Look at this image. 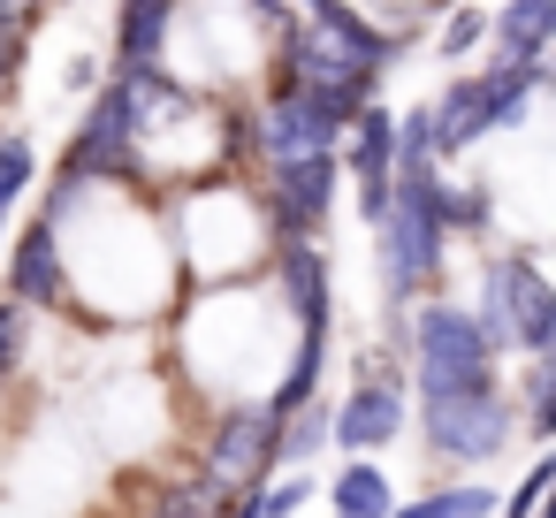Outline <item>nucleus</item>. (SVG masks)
<instances>
[{
	"label": "nucleus",
	"instance_id": "obj_1",
	"mask_svg": "<svg viewBox=\"0 0 556 518\" xmlns=\"http://www.w3.org/2000/svg\"><path fill=\"white\" fill-rule=\"evenodd\" d=\"M412 396L419 450L434 457L442 480H480V465L510 457V442L526 434L518 389L503 374H412Z\"/></svg>",
	"mask_w": 556,
	"mask_h": 518
},
{
	"label": "nucleus",
	"instance_id": "obj_2",
	"mask_svg": "<svg viewBox=\"0 0 556 518\" xmlns=\"http://www.w3.org/2000/svg\"><path fill=\"white\" fill-rule=\"evenodd\" d=\"M442 176H396V206L374 229V267H381L389 320H404L419 298H442V275H450V229H442V206H434Z\"/></svg>",
	"mask_w": 556,
	"mask_h": 518
},
{
	"label": "nucleus",
	"instance_id": "obj_3",
	"mask_svg": "<svg viewBox=\"0 0 556 518\" xmlns=\"http://www.w3.org/2000/svg\"><path fill=\"white\" fill-rule=\"evenodd\" d=\"M389 343L412 358V374H503L510 358V336L465 298H419Z\"/></svg>",
	"mask_w": 556,
	"mask_h": 518
},
{
	"label": "nucleus",
	"instance_id": "obj_4",
	"mask_svg": "<svg viewBox=\"0 0 556 518\" xmlns=\"http://www.w3.org/2000/svg\"><path fill=\"white\" fill-rule=\"evenodd\" d=\"M275 472H282V419L267 412V396H222L199 434V480H214L237 503L260 495Z\"/></svg>",
	"mask_w": 556,
	"mask_h": 518
},
{
	"label": "nucleus",
	"instance_id": "obj_5",
	"mask_svg": "<svg viewBox=\"0 0 556 518\" xmlns=\"http://www.w3.org/2000/svg\"><path fill=\"white\" fill-rule=\"evenodd\" d=\"M62 168L85 184H108V191H146V146H138V108H130L123 77H108L85 100L70 146H62Z\"/></svg>",
	"mask_w": 556,
	"mask_h": 518
},
{
	"label": "nucleus",
	"instance_id": "obj_6",
	"mask_svg": "<svg viewBox=\"0 0 556 518\" xmlns=\"http://www.w3.org/2000/svg\"><path fill=\"white\" fill-rule=\"evenodd\" d=\"M480 313L510 336L518 358H548V336H556V275L526 244L488 252L480 260Z\"/></svg>",
	"mask_w": 556,
	"mask_h": 518
},
{
	"label": "nucleus",
	"instance_id": "obj_7",
	"mask_svg": "<svg viewBox=\"0 0 556 518\" xmlns=\"http://www.w3.org/2000/svg\"><path fill=\"white\" fill-rule=\"evenodd\" d=\"M351 138V123H336L320 100H305L298 85H275L252 100V168L275 176V168H305V161H336Z\"/></svg>",
	"mask_w": 556,
	"mask_h": 518
},
{
	"label": "nucleus",
	"instance_id": "obj_8",
	"mask_svg": "<svg viewBox=\"0 0 556 518\" xmlns=\"http://www.w3.org/2000/svg\"><path fill=\"white\" fill-rule=\"evenodd\" d=\"M0 290H9L16 305H31V313H77L85 298H77V275H70V244H62V229L54 222H24L16 229V244H9V267H0Z\"/></svg>",
	"mask_w": 556,
	"mask_h": 518
},
{
	"label": "nucleus",
	"instance_id": "obj_9",
	"mask_svg": "<svg viewBox=\"0 0 556 518\" xmlns=\"http://www.w3.org/2000/svg\"><path fill=\"white\" fill-rule=\"evenodd\" d=\"M267 275H275V298H282L290 343H298V336H336V267H328V252H320L313 237L275 244Z\"/></svg>",
	"mask_w": 556,
	"mask_h": 518
},
{
	"label": "nucleus",
	"instance_id": "obj_10",
	"mask_svg": "<svg viewBox=\"0 0 556 518\" xmlns=\"http://www.w3.org/2000/svg\"><path fill=\"white\" fill-rule=\"evenodd\" d=\"M336 191H343V153H336V161H305V168L260 176V206H267V222H275L282 244H290V237H313V244H320V229L336 222Z\"/></svg>",
	"mask_w": 556,
	"mask_h": 518
},
{
	"label": "nucleus",
	"instance_id": "obj_11",
	"mask_svg": "<svg viewBox=\"0 0 556 518\" xmlns=\"http://www.w3.org/2000/svg\"><path fill=\"white\" fill-rule=\"evenodd\" d=\"M434 130H442V161H465V153H480V138H495L488 70H450L434 85Z\"/></svg>",
	"mask_w": 556,
	"mask_h": 518
},
{
	"label": "nucleus",
	"instance_id": "obj_12",
	"mask_svg": "<svg viewBox=\"0 0 556 518\" xmlns=\"http://www.w3.org/2000/svg\"><path fill=\"white\" fill-rule=\"evenodd\" d=\"M488 62H556V0H503Z\"/></svg>",
	"mask_w": 556,
	"mask_h": 518
},
{
	"label": "nucleus",
	"instance_id": "obj_13",
	"mask_svg": "<svg viewBox=\"0 0 556 518\" xmlns=\"http://www.w3.org/2000/svg\"><path fill=\"white\" fill-rule=\"evenodd\" d=\"M396 480H389V465L381 457H343L336 465V480H328V510L336 518H396Z\"/></svg>",
	"mask_w": 556,
	"mask_h": 518
},
{
	"label": "nucleus",
	"instance_id": "obj_14",
	"mask_svg": "<svg viewBox=\"0 0 556 518\" xmlns=\"http://www.w3.org/2000/svg\"><path fill=\"white\" fill-rule=\"evenodd\" d=\"M495 510H503V495L488 480H434L396 503V518H495Z\"/></svg>",
	"mask_w": 556,
	"mask_h": 518
},
{
	"label": "nucleus",
	"instance_id": "obj_15",
	"mask_svg": "<svg viewBox=\"0 0 556 518\" xmlns=\"http://www.w3.org/2000/svg\"><path fill=\"white\" fill-rule=\"evenodd\" d=\"M442 229L450 237H488L495 229V184L480 176V184H457V176H442Z\"/></svg>",
	"mask_w": 556,
	"mask_h": 518
},
{
	"label": "nucleus",
	"instance_id": "obj_16",
	"mask_svg": "<svg viewBox=\"0 0 556 518\" xmlns=\"http://www.w3.org/2000/svg\"><path fill=\"white\" fill-rule=\"evenodd\" d=\"M488 39H495V9L465 0V9H450V16H442V31H434V54H442L450 70H465V62H472Z\"/></svg>",
	"mask_w": 556,
	"mask_h": 518
},
{
	"label": "nucleus",
	"instance_id": "obj_17",
	"mask_svg": "<svg viewBox=\"0 0 556 518\" xmlns=\"http://www.w3.org/2000/svg\"><path fill=\"white\" fill-rule=\"evenodd\" d=\"M320 450H336V396L298 412V419H282V472H305Z\"/></svg>",
	"mask_w": 556,
	"mask_h": 518
},
{
	"label": "nucleus",
	"instance_id": "obj_18",
	"mask_svg": "<svg viewBox=\"0 0 556 518\" xmlns=\"http://www.w3.org/2000/svg\"><path fill=\"white\" fill-rule=\"evenodd\" d=\"M510 389H518L526 434H533V442H556V358H526V374H518Z\"/></svg>",
	"mask_w": 556,
	"mask_h": 518
},
{
	"label": "nucleus",
	"instance_id": "obj_19",
	"mask_svg": "<svg viewBox=\"0 0 556 518\" xmlns=\"http://www.w3.org/2000/svg\"><path fill=\"white\" fill-rule=\"evenodd\" d=\"M39 184V146L24 130H0V214H16V199Z\"/></svg>",
	"mask_w": 556,
	"mask_h": 518
},
{
	"label": "nucleus",
	"instance_id": "obj_20",
	"mask_svg": "<svg viewBox=\"0 0 556 518\" xmlns=\"http://www.w3.org/2000/svg\"><path fill=\"white\" fill-rule=\"evenodd\" d=\"M548 488H556V450H541V457H533V465L503 488V510H495V518H541Z\"/></svg>",
	"mask_w": 556,
	"mask_h": 518
},
{
	"label": "nucleus",
	"instance_id": "obj_21",
	"mask_svg": "<svg viewBox=\"0 0 556 518\" xmlns=\"http://www.w3.org/2000/svg\"><path fill=\"white\" fill-rule=\"evenodd\" d=\"M24 358H31V305H16L0 290V381H16Z\"/></svg>",
	"mask_w": 556,
	"mask_h": 518
},
{
	"label": "nucleus",
	"instance_id": "obj_22",
	"mask_svg": "<svg viewBox=\"0 0 556 518\" xmlns=\"http://www.w3.org/2000/svg\"><path fill=\"white\" fill-rule=\"evenodd\" d=\"M305 503H313V472H275L260 488V518H298Z\"/></svg>",
	"mask_w": 556,
	"mask_h": 518
},
{
	"label": "nucleus",
	"instance_id": "obj_23",
	"mask_svg": "<svg viewBox=\"0 0 556 518\" xmlns=\"http://www.w3.org/2000/svg\"><path fill=\"white\" fill-rule=\"evenodd\" d=\"M47 9H54V0H0V31H24V39H31Z\"/></svg>",
	"mask_w": 556,
	"mask_h": 518
},
{
	"label": "nucleus",
	"instance_id": "obj_24",
	"mask_svg": "<svg viewBox=\"0 0 556 518\" xmlns=\"http://www.w3.org/2000/svg\"><path fill=\"white\" fill-rule=\"evenodd\" d=\"M24 54H31V39H24V31H0V92H16V77H24Z\"/></svg>",
	"mask_w": 556,
	"mask_h": 518
},
{
	"label": "nucleus",
	"instance_id": "obj_25",
	"mask_svg": "<svg viewBox=\"0 0 556 518\" xmlns=\"http://www.w3.org/2000/svg\"><path fill=\"white\" fill-rule=\"evenodd\" d=\"M100 85H108V77H100V54H77V62H70V92H85V100H92Z\"/></svg>",
	"mask_w": 556,
	"mask_h": 518
},
{
	"label": "nucleus",
	"instance_id": "obj_26",
	"mask_svg": "<svg viewBox=\"0 0 556 518\" xmlns=\"http://www.w3.org/2000/svg\"><path fill=\"white\" fill-rule=\"evenodd\" d=\"M244 9H252V24H260L267 39H275V31L290 24V0H244Z\"/></svg>",
	"mask_w": 556,
	"mask_h": 518
},
{
	"label": "nucleus",
	"instance_id": "obj_27",
	"mask_svg": "<svg viewBox=\"0 0 556 518\" xmlns=\"http://www.w3.org/2000/svg\"><path fill=\"white\" fill-rule=\"evenodd\" d=\"M229 518H260V495H237V503H229Z\"/></svg>",
	"mask_w": 556,
	"mask_h": 518
},
{
	"label": "nucleus",
	"instance_id": "obj_28",
	"mask_svg": "<svg viewBox=\"0 0 556 518\" xmlns=\"http://www.w3.org/2000/svg\"><path fill=\"white\" fill-rule=\"evenodd\" d=\"M9 244H16V237H9V214H0V267H9Z\"/></svg>",
	"mask_w": 556,
	"mask_h": 518
},
{
	"label": "nucleus",
	"instance_id": "obj_29",
	"mask_svg": "<svg viewBox=\"0 0 556 518\" xmlns=\"http://www.w3.org/2000/svg\"><path fill=\"white\" fill-rule=\"evenodd\" d=\"M541 518H556V488H548V503H541Z\"/></svg>",
	"mask_w": 556,
	"mask_h": 518
},
{
	"label": "nucleus",
	"instance_id": "obj_30",
	"mask_svg": "<svg viewBox=\"0 0 556 518\" xmlns=\"http://www.w3.org/2000/svg\"><path fill=\"white\" fill-rule=\"evenodd\" d=\"M9 389H16V381H0V404H9Z\"/></svg>",
	"mask_w": 556,
	"mask_h": 518
},
{
	"label": "nucleus",
	"instance_id": "obj_31",
	"mask_svg": "<svg viewBox=\"0 0 556 518\" xmlns=\"http://www.w3.org/2000/svg\"><path fill=\"white\" fill-rule=\"evenodd\" d=\"M548 358H556V336H548Z\"/></svg>",
	"mask_w": 556,
	"mask_h": 518
},
{
	"label": "nucleus",
	"instance_id": "obj_32",
	"mask_svg": "<svg viewBox=\"0 0 556 518\" xmlns=\"http://www.w3.org/2000/svg\"><path fill=\"white\" fill-rule=\"evenodd\" d=\"M130 518H153V510H130Z\"/></svg>",
	"mask_w": 556,
	"mask_h": 518
},
{
	"label": "nucleus",
	"instance_id": "obj_33",
	"mask_svg": "<svg viewBox=\"0 0 556 518\" xmlns=\"http://www.w3.org/2000/svg\"><path fill=\"white\" fill-rule=\"evenodd\" d=\"M54 9H70V0H54Z\"/></svg>",
	"mask_w": 556,
	"mask_h": 518
}]
</instances>
